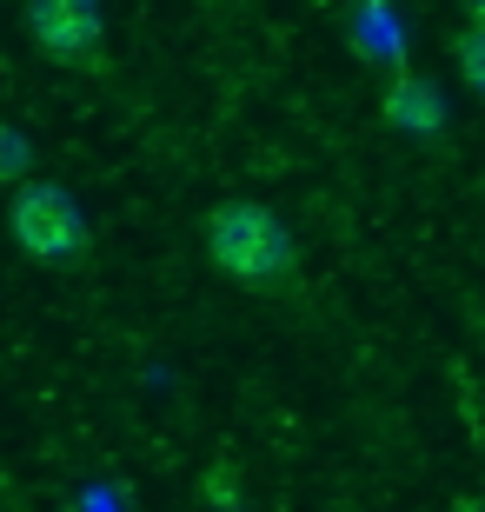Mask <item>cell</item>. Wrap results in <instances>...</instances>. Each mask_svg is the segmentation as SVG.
Instances as JSON below:
<instances>
[{
    "label": "cell",
    "mask_w": 485,
    "mask_h": 512,
    "mask_svg": "<svg viewBox=\"0 0 485 512\" xmlns=\"http://www.w3.org/2000/svg\"><path fill=\"white\" fill-rule=\"evenodd\" d=\"M479 20H485V14H479Z\"/></svg>",
    "instance_id": "obj_6"
},
{
    "label": "cell",
    "mask_w": 485,
    "mask_h": 512,
    "mask_svg": "<svg viewBox=\"0 0 485 512\" xmlns=\"http://www.w3.org/2000/svg\"><path fill=\"white\" fill-rule=\"evenodd\" d=\"M7 227H14L20 253H34L47 266L87 260V213L74 207V193L54 187V180H27L7 200Z\"/></svg>",
    "instance_id": "obj_2"
},
{
    "label": "cell",
    "mask_w": 485,
    "mask_h": 512,
    "mask_svg": "<svg viewBox=\"0 0 485 512\" xmlns=\"http://www.w3.org/2000/svg\"><path fill=\"white\" fill-rule=\"evenodd\" d=\"M386 120H399L406 133H419V140H426V133H439L446 107H439V94H432L419 74H406V80H399V87L386 94Z\"/></svg>",
    "instance_id": "obj_4"
},
{
    "label": "cell",
    "mask_w": 485,
    "mask_h": 512,
    "mask_svg": "<svg viewBox=\"0 0 485 512\" xmlns=\"http://www.w3.org/2000/svg\"><path fill=\"white\" fill-rule=\"evenodd\" d=\"M206 260L240 286H280L293 273V233L260 200H226L206 213Z\"/></svg>",
    "instance_id": "obj_1"
},
{
    "label": "cell",
    "mask_w": 485,
    "mask_h": 512,
    "mask_svg": "<svg viewBox=\"0 0 485 512\" xmlns=\"http://www.w3.org/2000/svg\"><path fill=\"white\" fill-rule=\"evenodd\" d=\"M20 20H27V40H34L47 60L100 74V40H107L100 0H27Z\"/></svg>",
    "instance_id": "obj_3"
},
{
    "label": "cell",
    "mask_w": 485,
    "mask_h": 512,
    "mask_svg": "<svg viewBox=\"0 0 485 512\" xmlns=\"http://www.w3.org/2000/svg\"><path fill=\"white\" fill-rule=\"evenodd\" d=\"M452 60H459V74L472 80V94L485 100V20L459 27V40H452Z\"/></svg>",
    "instance_id": "obj_5"
}]
</instances>
